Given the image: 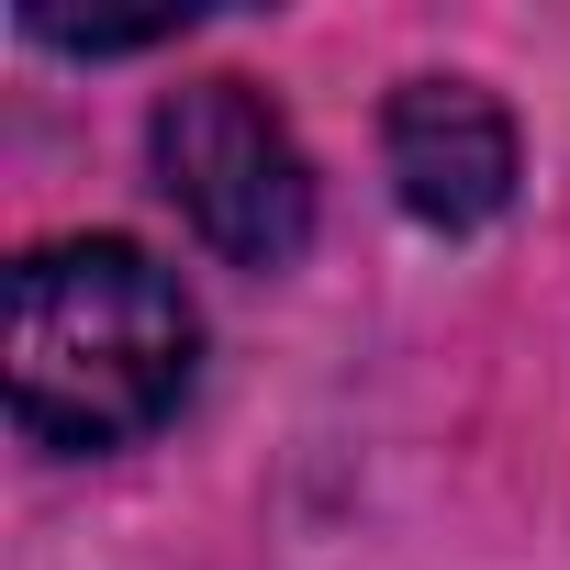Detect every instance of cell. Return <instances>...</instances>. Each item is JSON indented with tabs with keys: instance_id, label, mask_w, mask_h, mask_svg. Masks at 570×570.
<instances>
[{
	"instance_id": "cell-1",
	"label": "cell",
	"mask_w": 570,
	"mask_h": 570,
	"mask_svg": "<svg viewBox=\"0 0 570 570\" xmlns=\"http://www.w3.org/2000/svg\"><path fill=\"white\" fill-rule=\"evenodd\" d=\"M202 314L135 235H57L12 268V425L57 459L135 448L179 414Z\"/></svg>"
},
{
	"instance_id": "cell-2",
	"label": "cell",
	"mask_w": 570,
	"mask_h": 570,
	"mask_svg": "<svg viewBox=\"0 0 570 570\" xmlns=\"http://www.w3.org/2000/svg\"><path fill=\"white\" fill-rule=\"evenodd\" d=\"M157 190L190 213V235L235 268H292L314 246V157L279 124L257 79H190L146 112Z\"/></svg>"
},
{
	"instance_id": "cell-3",
	"label": "cell",
	"mask_w": 570,
	"mask_h": 570,
	"mask_svg": "<svg viewBox=\"0 0 570 570\" xmlns=\"http://www.w3.org/2000/svg\"><path fill=\"white\" fill-rule=\"evenodd\" d=\"M381 157L403 213L436 235H481L514 202V112L481 79H403L381 112Z\"/></svg>"
}]
</instances>
